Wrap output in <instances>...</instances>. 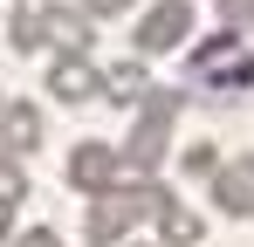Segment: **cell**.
<instances>
[{
  "mask_svg": "<svg viewBox=\"0 0 254 247\" xmlns=\"http://www.w3.org/2000/svg\"><path fill=\"white\" fill-rule=\"evenodd\" d=\"M42 137H48L42 103H28V96H7V103H0V151H7V158H35Z\"/></svg>",
  "mask_w": 254,
  "mask_h": 247,
  "instance_id": "obj_4",
  "label": "cell"
},
{
  "mask_svg": "<svg viewBox=\"0 0 254 247\" xmlns=\"http://www.w3.org/2000/svg\"><path fill=\"white\" fill-rule=\"evenodd\" d=\"M7 247H62V234H55V227H14Z\"/></svg>",
  "mask_w": 254,
  "mask_h": 247,
  "instance_id": "obj_13",
  "label": "cell"
},
{
  "mask_svg": "<svg viewBox=\"0 0 254 247\" xmlns=\"http://www.w3.org/2000/svg\"><path fill=\"white\" fill-rule=\"evenodd\" d=\"M213 206L227 213V220H248L254 213V151H234V158H220V172L206 179Z\"/></svg>",
  "mask_w": 254,
  "mask_h": 247,
  "instance_id": "obj_3",
  "label": "cell"
},
{
  "mask_svg": "<svg viewBox=\"0 0 254 247\" xmlns=\"http://www.w3.org/2000/svg\"><path fill=\"white\" fill-rule=\"evenodd\" d=\"M14 227H21V206H14V199H0V247L14 241Z\"/></svg>",
  "mask_w": 254,
  "mask_h": 247,
  "instance_id": "obj_14",
  "label": "cell"
},
{
  "mask_svg": "<svg viewBox=\"0 0 254 247\" xmlns=\"http://www.w3.org/2000/svg\"><path fill=\"white\" fill-rule=\"evenodd\" d=\"M130 234H137V220H130V206L117 199V192L83 199V247H124Z\"/></svg>",
  "mask_w": 254,
  "mask_h": 247,
  "instance_id": "obj_5",
  "label": "cell"
},
{
  "mask_svg": "<svg viewBox=\"0 0 254 247\" xmlns=\"http://www.w3.org/2000/svg\"><path fill=\"white\" fill-rule=\"evenodd\" d=\"M144 89H151V62L144 55H124V62L103 69V103H117V110H137Z\"/></svg>",
  "mask_w": 254,
  "mask_h": 247,
  "instance_id": "obj_9",
  "label": "cell"
},
{
  "mask_svg": "<svg viewBox=\"0 0 254 247\" xmlns=\"http://www.w3.org/2000/svg\"><path fill=\"white\" fill-rule=\"evenodd\" d=\"M124 247H158V241H137V234H130V241H124Z\"/></svg>",
  "mask_w": 254,
  "mask_h": 247,
  "instance_id": "obj_15",
  "label": "cell"
},
{
  "mask_svg": "<svg viewBox=\"0 0 254 247\" xmlns=\"http://www.w3.org/2000/svg\"><path fill=\"white\" fill-rule=\"evenodd\" d=\"M144 0H83V14L89 21H117V14H137Z\"/></svg>",
  "mask_w": 254,
  "mask_h": 247,
  "instance_id": "obj_12",
  "label": "cell"
},
{
  "mask_svg": "<svg viewBox=\"0 0 254 247\" xmlns=\"http://www.w3.org/2000/svg\"><path fill=\"white\" fill-rule=\"evenodd\" d=\"M199 35V7L192 0H144L137 7V28H130V55H186Z\"/></svg>",
  "mask_w": 254,
  "mask_h": 247,
  "instance_id": "obj_1",
  "label": "cell"
},
{
  "mask_svg": "<svg viewBox=\"0 0 254 247\" xmlns=\"http://www.w3.org/2000/svg\"><path fill=\"white\" fill-rule=\"evenodd\" d=\"M220 158H227V151H220L213 137H192V144H179V172H186V179H213V172H220Z\"/></svg>",
  "mask_w": 254,
  "mask_h": 247,
  "instance_id": "obj_11",
  "label": "cell"
},
{
  "mask_svg": "<svg viewBox=\"0 0 254 247\" xmlns=\"http://www.w3.org/2000/svg\"><path fill=\"white\" fill-rule=\"evenodd\" d=\"M151 227H158V247H206V213L192 199H179V192L151 213Z\"/></svg>",
  "mask_w": 254,
  "mask_h": 247,
  "instance_id": "obj_7",
  "label": "cell"
},
{
  "mask_svg": "<svg viewBox=\"0 0 254 247\" xmlns=\"http://www.w3.org/2000/svg\"><path fill=\"white\" fill-rule=\"evenodd\" d=\"M0 103H7V89H0Z\"/></svg>",
  "mask_w": 254,
  "mask_h": 247,
  "instance_id": "obj_16",
  "label": "cell"
},
{
  "mask_svg": "<svg viewBox=\"0 0 254 247\" xmlns=\"http://www.w3.org/2000/svg\"><path fill=\"white\" fill-rule=\"evenodd\" d=\"M62 179H69L76 199H96V192H110V185L124 179V158H117L110 137H76L69 158H62Z\"/></svg>",
  "mask_w": 254,
  "mask_h": 247,
  "instance_id": "obj_2",
  "label": "cell"
},
{
  "mask_svg": "<svg viewBox=\"0 0 254 247\" xmlns=\"http://www.w3.org/2000/svg\"><path fill=\"white\" fill-rule=\"evenodd\" d=\"M48 96L55 103H96L103 96V69L89 55H48Z\"/></svg>",
  "mask_w": 254,
  "mask_h": 247,
  "instance_id": "obj_6",
  "label": "cell"
},
{
  "mask_svg": "<svg viewBox=\"0 0 254 247\" xmlns=\"http://www.w3.org/2000/svg\"><path fill=\"white\" fill-rule=\"evenodd\" d=\"M117 158H124V172H151V179H158V165L172 158V130L137 117V124H130V137L117 144Z\"/></svg>",
  "mask_w": 254,
  "mask_h": 247,
  "instance_id": "obj_8",
  "label": "cell"
},
{
  "mask_svg": "<svg viewBox=\"0 0 254 247\" xmlns=\"http://www.w3.org/2000/svg\"><path fill=\"white\" fill-rule=\"evenodd\" d=\"M48 48L55 55H89L96 48V21H89L83 7H55L48 14Z\"/></svg>",
  "mask_w": 254,
  "mask_h": 247,
  "instance_id": "obj_10",
  "label": "cell"
}]
</instances>
